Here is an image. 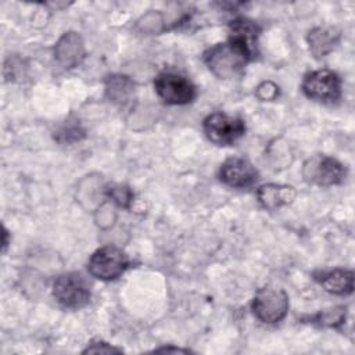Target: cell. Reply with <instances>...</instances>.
<instances>
[{"mask_svg": "<svg viewBox=\"0 0 355 355\" xmlns=\"http://www.w3.org/2000/svg\"><path fill=\"white\" fill-rule=\"evenodd\" d=\"M254 58L244 47L227 40L209 47L204 54L208 69L220 79H232L241 73L247 62Z\"/></svg>", "mask_w": 355, "mask_h": 355, "instance_id": "6da1fadb", "label": "cell"}, {"mask_svg": "<svg viewBox=\"0 0 355 355\" xmlns=\"http://www.w3.org/2000/svg\"><path fill=\"white\" fill-rule=\"evenodd\" d=\"M53 295L64 308L78 309L89 304L90 284L79 272H68L58 276L53 284Z\"/></svg>", "mask_w": 355, "mask_h": 355, "instance_id": "7a4b0ae2", "label": "cell"}, {"mask_svg": "<svg viewBox=\"0 0 355 355\" xmlns=\"http://www.w3.org/2000/svg\"><path fill=\"white\" fill-rule=\"evenodd\" d=\"M129 258L118 247L105 245L94 251L87 262L89 273L100 280H114L128 268Z\"/></svg>", "mask_w": 355, "mask_h": 355, "instance_id": "3957f363", "label": "cell"}, {"mask_svg": "<svg viewBox=\"0 0 355 355\" xmlns=\"http://www.w3.org/2000/svg\"><path fill=\"white\" fill-rule=\"evenodd\" d=\"M208 140L216 146H230L245 132V123L239 116H230L225 112L209 114L202 123Z\"/></svg>", "mask_w": 355, "mask_h": 355, "instance_id": "277c9868", "label": "cell"}, {"mask_svg": "<svg viewBox=\"0 0 355 355\" xmlns=\"http://www.w3.org/2000/svg\"><path fill=\"white\" fill-rule=\"evenodd\" d=\"M251 308L258 320L277 323L287 315L288 295L283 288L263 287L255 294Z\"/></svg>", "mask_w": 355, "mask_h": 355, "instance_id": "5b68a950", "label": "cell"}, {"mask_svg": "<svg viewBox=\"0 0 355 355\" xmlns=\"http://www.w3.org/2000/svg\"><path fill=\"white\" fill-rule=\"evenodd\" d=\"M345 176L344 165L333 157L313 155L302 165V178L312 184L333 186L343 182Z\"/></svg>", "mask_w": 355, "mask_h": 355, "instance_id": "8992f818", "label": "cell"}, {"mask_svg": "<svg viewBox=\"0 0 355 355\" xmlns=\"http://www.w3.org/2000/svg\"><path fill=\"white\" fill-rule=\"evenodd\" d=\"M154 87L159 98L168 104H189L196 97L194 85L184 76L173 72H162L154 80Z\"/></svg>", "mask_w": 355, "mask_h": 355, "instance_id": "52a82bcc", "label": "cell"}, {"mask_svg": "<svg viewBox=\"0 0 355 355\" xmlns=\"http://www.w3.org/2000/svg\"><path fill=\"white\" fill-rule=\"evenodd\" d=\"M302 92L312 100L336 101L341 97V80L330 69L312 71L302 80Z\"/></svg>", "mask_w": 355, "mask_h": 355, "instance_id": "ba28073f", "label": "cell"}, {"mask_svg": "<svg viewBox=\"0 0 355 355\" xmlns=\"http://www.w3.org/2000/svg\"><path fill=\"white\" fill-rule=\"evenodd\" d=\"M219 178L230 187L245 189L258 180V171L248 159L241 157H230L220 165Z\"/></svg>", "mask_w": 355, "mask_h": 355, "instance_id": "9c48e42d", "label": "cell"}, {"mask_svg": "<svg viewBox=\"0 0 355 355\" xmlns=\"http://www.w3.org/2000/svg\"><path fill=\"white\" fill-rule=\"evenodd\" d=\"M86 55L85 43L79 33L67 32L64 33L54 46V58L60 67L71 69L78 67Z\"/></svg>", "mask_w": 355, "mask_h": 355, "instance_id": "30bf717a", "label": "cell"}, {"mask_svg": "<svg viewBox=\"0 0 355 355\" xmlns=\"http://www.w3.org/2000/svg\"><path fill=\"white\" fill-rule=\"evenodd\" d=\"M261 29L259 26L244 17H239L230 22V40L244 47L252 57L257 54V42Z\"/></svg>", "mask_w": 355, "mask_h": 355, "instance_id": "8fae6325", "label": "cell"}, {"mask_svg": "<svg viewBox=\"0 0 355 355\" xmlns=\"http://www.w3.org/2000/svg\"><path fill=\"white\" fill-rule=\"evenodd\" d=\"M297 191L293 186L286 184H263L257 190V198L259 204L266 209H276L283 205H288L294 201Z\"/></svg>", "mask_w": 355, "mask_h": 355, "instance_id": "7c38bea8", "label": "cell"}, {"mask_svg": "<svg viewBox=\"0 0 355 355\" xmlns=\"http://www.w3.org/2000/svg\"><path fill=\"white\" fill-rule=\"evenodd\" d=\"M309 51L315 58L327 55L340 40V31L334 26H316L308 33Z\"/></svg>", "mask_w": 355, "mask_h": 355, "instance_id": "4fadbf2b", "label": "cell"}, {"mask_svg": "<svg viewBox=\"0 0 355 355\" xmlns=\"http://www.w3.org/2000/svg\"><path fill=\"white\" fill-rule=\"evenodd\" d=\"M316 280L320 286L331 294L347 295L354 290V272L349 269H334L330 272H322Z\"/></svg>", "mask_w": 355, "mask_h": 355, "instance_id": "5bb4252c", "label": "cell"}, {"mask_svg": "<svg viewBox=\"0 0 355 355\" xmlns=\"http://www.w3.org/2000/svg\"><path fill=\"white\" fill-rule=\"evenodd\" d=\"M135 94V82L125 75H110L105 79V96L118 105H126Z\"/></svg>", "mask_w": 355, "mask_h": 355, "instance_id": "9a60e30c", "label": "cell"}, {"mask_svg": "<svg viewBox=\"0 0 355 355\" xmlns=\"http://www.w3.org/2000/svg\"><path fill=\"white\" fill-rule=\"evenodd\" d=\"M345 308L344 306H334L330 309H324L319 312L315 316V322L319 323L320 326L326 327H337L344 323L345 320Z\"/></svg>", "mask_w": 355, "mask_h": 355, "instance_id": "2e32d148", "label": "cell"}, {"mask_svg": "<svg viewBox=\"0 0 355 355\" xmlns=\"http://www.w3.org/2000/svg\"><path fill=\"white\" fill-rule=\"evenodd\" d=\"M85 136H86V132H85V129H83L79 123H67V125H64V126L55 133L57 141L64 143V144H65V143H67V144H71V143L79 141V140H82Z\"/></svg>", "mask_w": 355, "mask_h": 355, "instance_id": "e0dca14e", "label": "cell"}, {"mask_svg": "<svg viewBox=\"0 0 355 355\" xmlns=\"http://www.w3.org/2000/svg\"><path fill=\"white\" fill-rule=\"evenodd\" d=\"M107 196L121 207H129L133 200V193L129 187L122 184H112L107 189Z\"/></svg>", "mask_w": 355, "mask_h": 355, "instance_id": "ac0fdd59", "label": "cell"}, {"mask_svg": "<svg viewBox=\"0 0 355 355\" xmlns=\"http://www.w3.org/2000/svg\"><path fill=\"white\" fill-rule=\"evenodd\" d=\"M257 97L259 98V100H263V101H266V100H275L277 96H279V87L273 83V82H270V80H268V82H263V83H261L258 87H257Z\"/></svg>", "mask_w": 355, "mask_h": 355, "instance_id": "d6986e66", "label": "cell"}, {"mask_svg": "<svg viewBox=\"0 0 355 355\" xmlns=\"http://www.w3.org/2000/svg\"><path fill=\"white\" fill-rule=\"evenodd\" d=\"M122 349L112 347L108 343L104 341H93L90 345H87L86 349H83V354H121Z\"/></svg>", "mask_w": 355, "mask_h": 355, "instance_id": "ffe728a7", "label": "cell"}, {"mask_svg": "<svg viewBox=\"0 0 355 355\" xmlns=\"http://www.w3.org/2000/svg\"><path fill=\"white\" fill-rule=\"evenodd\" d=\"M154 352H182V354H187L189 349H183V348H173V347H165V348H158Z\"/></svg>", "mask_w": 355, "mask_h": 355, "instance_id": "44dd1931", "label": "cell"}, {"mask_svg": "<svg viewBox=\"0 0 355 355\" xmlns=\"http://www.w3.org/2000/svg\"><path fill=\"white\" fill-rule=\"evenodd\" d=\"M6 248H7V230L3 226V251H6Z\"/></svg>", "mask_w": 355, "mask_h": 355, "instance_id": "7402d4cb", "label": "cell"}]
</instances>
